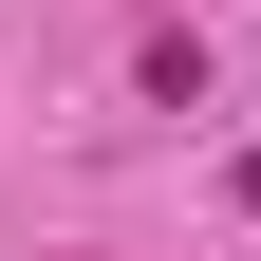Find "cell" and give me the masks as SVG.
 <instances>
[{
    "instance_id": "cell-1",
    "label": "cell",
    "mask_w": 261,
    "mask_h": 261,
    "mask_svg": "<svg viewBox=\"0 0 261 261\" xmlns=\"http://www.w3.org/2000/svg\"><path fill=\"white\" fill-rule=\"evenodd\" d=\"M224 205H243V224H261V149H243V168H224Z\"/></svg>"
}]
</instances>
